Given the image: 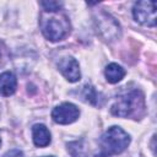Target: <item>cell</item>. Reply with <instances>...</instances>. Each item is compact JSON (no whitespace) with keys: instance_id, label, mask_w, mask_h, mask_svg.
Listing matches in <instances>:
<instances>
[{"instance_id":"1","label":"cell","mask_w":157,"mask_h":157,"mask_svg":"<svg viewBox=\"0 0 157 157\" xmlns=\"http://www.w3.org/2000/svg\"><path fill=\"white\" fill-rule=\"evenodd\" d=\"M145 96L140 90H131L117 97L110 107V113L120 118L140 119L145 113Z\"/></svg>"},{"instance_id":"2","label":"cell","mask_w":157,"mask_h":157,"mask_svg":"<svg viewBox=\"0 0 157 157\" xmlns=\"http://www.w3.org/2000/svg\"><path fill=\"white\" fill-rule=\"evenodd\" d=\"M39 26L43 36L52 42H58L64 39L70 32L69 18L65 13L60 11H55V12L43 11L40 15Z\"/></svg>"},{"instance_id":"3","label":"cell","mask_w":157,"mask_h":157,"mask_svg":"<svg viewBox=\"0 0 157 157\" xmlns=\"http://www.w3.org/2000/svg\"><path fill=\"white\" fill-rule=\"evenodd\" d=\"M130 144V136L119 126H110L101 136L98 157H110L126 150Z\"/></svg>"},{"instance_id":"4","label":"cell","mask_w":157,"mask_h":157,"mask_svg":"<svg viewBox=\"0 0 157 157\" xmlns=\"http://www.w3.org/2000/svg\"><path fill=\"white\" fill-rule=\"evenodd\" d=\"M132 16L136 22L147 27L156 26V2L142 0L135 2L132 7Z\"/></svg>"},{"instance_id":"5","label":"cell","mask_w":157,"mask_h":157,"mask_svg":"<svg viewBox=\"0 0 157 157\" xmlns=\"http://www.w3.org/2000/svg\"><path fill=\"white\" fill-rule=\"evenodd\" d=\"M96 26L98 33L105 40H115L120 37V26L119 23L108 13L101 12L96 18Z\"/></svg>"},{"instance_id":"6","label":"cell","mask_w":157,"mask_h":157,"mask_svg":"<svg viewBox=\"0 0 157 157\" xmlns=\"http://www.w3.org/2000/svg\"><path fill=\"white\" fill-rule=\"evenodd\" d=\"M80 117L78 108L72 103H63L60 105H56L52 112V118L55 123L66 125L71 124Z\"/></svg>"},{"instance_id":"7","label":"cell","mask_w":157,"mask_h":157,"mask_svg":"<svg viewBox=\"0 0 157 157\" xmlns=\"http://www.w3.org/2000/svg\"><path fill=\"white\" fill-rule=\"evenodd\" d=\"M59 71L64 75V77L70 82H77L81 78L80 66L75 58L72 56H64L58 63Z\"/></svg>"},{"instance_id":"8","label":"cell","mask_w":157,"mask_h":157,"mask_svg":"<svg viewBox=\"0 0 157 157\" xmlns=\"http://www.w3.org/2000/svg\"><path fill=\"white\" fill-rule=\"evenodd\" d=\"M16 88H17V78L12 72L5 71L0 74V94L1 96L9 97L15 93Z\"/></svg>"},{"instance_id":"9","label":"cell","mask_w":157,"mask_h":157,"mask_svg":"<svg viewBox=\"0 0 157 157\" xmlns=\"http://www.w3.org/2000/svg\"><path fill=\"white\" fill-rule=\"evenodd\" d=\"M32 139L37 147H45L52 141V135L45 125L36 124L32 128Z\"/></svg>"},{"instance_id":"10","label":"cell","mask_w":157,"mask_h":157,"mask_svg":"<svg viewBox=\"0 0 157 157\" xmlns=\"http://www.w3.org/2000/svg\"><path fill=\"white\" fill-rule=\"evenodd\" d=\"M104 75L109 83H117L125 76V70L120 65L112 63V64L107 65V67L104 70Z\"/></svg>"},{"instance_id":"11","label":"cell","mask_w":157,"mask_h":157,"mask_svg":"<svg viewBox=\"0 0 157 157\" xmlns=\"http://www.w3.org/2000/svg\"><path fill=\"white\" fill-rule=\"evenodd\" d=\"M99 96L101 93L91 85H85L81 90V99L92 105H99Z\"/></svg>"},{"instance_id":"12","label":"cell","mask_w":157,"mask_h":157,"mask_svg":"<svg viewBox=\"0 0 157 157\" xmlns=\"http://www.w3.org/2000/svg\"><path fill=\"white\" fill-rule=\"evenodd\" d=\"M40 5L43 7V11H47V12L60 11V9L63 7L61 1H42Z\"/></svg>"},{"instance_id":"13","label":"cell","mask_w":157,"mask_h":157,"mask_svg":"<svg viewBox=\"0 0 157 157\" xmlns=\"http://www.w3.org/2000/svg\"><path fill=\"white\" fill-rule=\"evenodd\" d=\"M9 59V50L6 45L0 40V66H2Z\"/></svg>"},{"instance_id":"14","label":"cell","mask_w":157,"mask_h":157,"mask_svg":"<svg viewBox=\"0 0 157 157\" xmlns=\"http://www.w3.org/2000/svg\"><path fill=\"white\" fill-rule=\"evenodd\" d=\"M4 157H25V155H23V152H22L21 150L13 148V150L7 151V152L4 155Z\"/></svg>"},{"instance_id":"15","label":"cell","mask_w":157,"mask_h":157,"mask_svg":"<svg viewBox=\"0 0 157 157\" xmlns=\"http://www.w3.org/2000/svg\"><path fill=\"white\" fill-rule=\"evenodd\" d=\"M0 113H1V105H0Z\"/></svg>"},{"instance_id":"16","label":"cell","mask_w":157,"mask_h":157,"mask_svg":"<svg viewBox=\"0 0 157 157\" xmlns=\"http://www.w3.org/2000/svg\"><path fill=\"white\" fill-rule=\"evenodd\" d=\"M0 145H1V139H0Z\"/></svg>"},{"instance_id":"17","label":"cell","mask_w":157,"mask_h":157,"mask_svg":"<svg viewBox=\"0 0 157 157\" xmlns=\"http://www.w3.org/2000/svg\"><path fill=\"white\" fill-rule=\"evenodd\" d=\"M48 157H53V156H48Z\"/></svg>"}]
</instances>
